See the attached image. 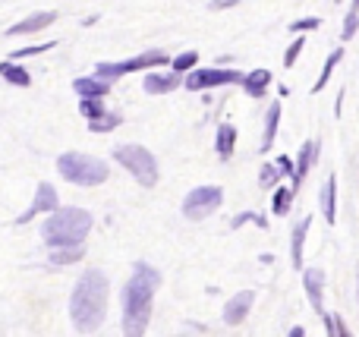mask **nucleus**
Here are the masks:
<instances>
[{"mask_svg": "<svg viewBox=\"0 0 359 337\" xmlns=\"http://www.w3.org/2000/svg\"><path fill=\"white\" fill-rule=\"evenodd\" d=\"M252 303H255V294L252 290H240L236 296H230V303L224 306V322L227 325H243L246 322V315H249V309H252Z\"/></svg>", "mask_w": 359, "mask_h": 337, "instance_id": "f8f14e48", "label": "nucleus"}, {"mask_svg": "<svg viewBox=\"0 0 359 337\" xmlns=\"http://www.w3.org/2000/svg\"><path fill=\"white\" fill-rule=\"evenodd\" d=\"M233 145H236V130L233 123H221L215 132V149H217V158L221 161H230V155H233Z\"/></svg>", "mask_w": 359, "mask_h": 337, "instance_id": "aec40b11", "label": "nucleus"}, {"mask_svg": "<svg viewBox=\"0 0 359 337\" xmlns=\"http://www.w3.org/2000/svg\"><path fill=\"white\" fill-rule=\"evenodd\" d=\"M158 287H161V271L145 262L133 265V277L123 284V337H145Z\"/></svg>", "mask_w": 359, "mask_h": 337, "instance_id": "f257e3e1", "label": "nucleus"}, {"mask_svg": "<svg viewBox=\"0 0 359 337\" xmlns=\"http://www.w3.org/2000/svg\"><path fill=\"white\" fill-rule=\"evenodd\" d=\"M274 167H278V174H290L293 177V161L287 155H280L278 161H274Z\"/></svg>", "mask_w": 359, "mask_h": 337, "instance_id": "f704fd0d", "label": "nucleus"}, {"mask_svg": "<svg viewBox=\"0 0 359 337\" xmlns=\"http://www.w3.org/2000/svg\"><path fill=\"white\" fill-rule=\"evenodd\" d=\"M303 290H306V296H309V306L325 315V271L303 268Z\"/></svg>", "mask_w": 359, "mask_h": 337, "instance_id": "9d476101", "label": "nucleus"}, {"mask_svg": "<svg viewBox=\"0 0 359 337\" xmlns=\"http://www.w3.org/2000/svg\"><path fill=\"white\" fill-rule=\"evenodd\" d=\"M236 4H240V0H211L208 10L211 13H215V10H230V6H236Z\"/></svg>", "mask_w": 359, "mask_h": 337, "instance_id": "c9c22d12", "label": "nucleus"}, {"mask_svg": "<svg viewBox=\"0 0 359 337\" xmlns=\"http://www.w3.org/2000/svg\"><path fill=\"white\" fill-rule=\"evenodd\" d=\"M318 158V142L316 139H309V142H303V149H299V158H297V164H293V195H297V189L303 186V180L309 177V167H312V161Z\"/></svg>", "mask_w": 359, "mask_h": 337, "instance_id": "ddd939ff", "label": "nucleus"}, {"mask_svg": "<svg viewBox=\"0 0 359 337\" xmlns=\"http://www.w3.org/2000/svg\"><path fill=\"white\" fill-rule=\"evenodd\" d=\"M92 231V214L86 208H57L48 214L41 224V240L50 249H63V246H82Z\"/></svg>", "mask_w": 359, "mask_h": 337, "instance_id": "7ed1b4c3", "label": "nucleus"}, {"mask_svg": "<svg viewBox=\"0 0 359 337\" xmlns=\"http://www.w3.org/2000/svg\"><path fill=\"white\" fill-rule=\"evenodd\" d=\"M50 48H57V41H41V44H32V48H19V50H13L10 60H13V63H19V60H25V57L44 54V50H50Z\"/></svg>", "mask_w": 359, "mask_h": 337, "instance_id": "cd10ccee", "label": "nucleus"}, {"mask_svg": "<svg viewBox=\"0 0 359 337\" xmlns=\"http://www.w3.org/2000/svg\"><path fill=\"white\" fill-rule=\"evenodd\" d=\"M82 259V246H63V249H50V265H76Z\"/></svg>", "mask_w": 359, "mask_h": 337, "instance_id": "b1692460", "label": "nucleus"}, {"mask_svg": "<svg viewBox=\"0 0 359 337\" xmlns=\"http://www.w3.org/2000/svg\"><path fill=\"white\" fill-rule=\"evenodd\" d=\"M318 205H322V214L328 224H337V177L331 174L325 180L322 193H318Z\"/></svg>", "mask_w": 359, "mask_h": 337, "instance_id": "dca6fc26", "label": "nucleus"}, {"mask_svg": "<svg viewBox=\"0 0 359 337\" xmlns=\"http://www.w3.org/2000/svg\"><path fill=\"white\" fill-rule=\"evenodd\" d=\"M177 85H183V76L177 73H149L142 79L145 95H170Z\"/></svg>", "mask_w": 359, "mask_h": 337, "instance_id": "2eb2a0df", "label": "nucleus"}, {"mask_svg": "<svg viewBox=\"0 0 359 337\" xmlns=\"http://www.w3.org/2000/svg\"><path fill=\"white\" fill-rule=\"evenodd\" d=\"M0 79H6L10 85H19V88H29L32 85V73L25 67H19V63H13V60L0 63Z\"/></svg>", "mask_w": 359, "mask_h": 337, "instance_id": "412c9836", "label": "nucleus"}, {"mask_svg": "<svg viewBox=\"0 0 359 337\" xmlns=\"http://www.w3.org/2000/svg\"><path fill=\"white\" fill-rule=\"evenodd\" d=\"M278 123H280V101H271L265 114V136H262V155L271 151L274 139H278Z\"/></svg>", "mask_w": 359, "mask_h": 337, "instance_id": "6ab92c4d", "label": "nucleus"}, {"mask_svg": "<svg viewBox=\"0 0 359 337\" xmlns=\"http://www.w3.org/2000/svg\"><path fill=\"white\" fill-rule=\"evenodd\" d=\"M271 69H252V73H243V88H246L249 98H265V92L271 88Z\"/></svg>", "mask_w": 359, "mask_h": 337, "instance_id": "f3484780", "label": "nucleus"}, {"mask_svg": "<svg viewBox=\"0 0 359 337\" xmlns=\"http://www.w3.org/2000/svg\"><path fill=\"white\" fill-rule=\"evenodd\" d=\"M290 202H293V189L290 186H278V193H274V214L284 218V214L290 212Z\"/></svg>", "mask_w": 359, "mask_h": 337, "instance_id": "a878e982", "label": "nucleus"}, {"mask_svg": "<svg viewBox=\"0 0 359 337\" xmlns=\"http://www.w3.org/2000/svg\"><path fill=\"white\" fill-rule=\"evenodd\" d=\"M111 155H114V161L123 164V167L130 170L133 180H139V186H145V189L158 186V177H161V170H158L155 155H151V151L145 149V145L123 142V145H117V149H114Z\"/></svg>", "mask_w": 359, "mask_h": 337, "instance_id": "39448f33", "label": "nucleus"}, {"mask_svg": "<svg viewBox=\"0 0 359 337\" xmlns=\"http://www.w3.org/2000/svg\"><path fill=\"white\" fill-rule=\"evenodd\" d=\"M290 337H306V328H290Z\"/></svg>", "mask_w": 359, "mask_h": 337, "instance_id": "e433bc0d", "label": "nucleus"}, {"mask_svg": "<svg viewBox=\"0 0 359 337\" xmlns=\"http://www.w3.org/2000/svg\"><path fill=\"white\" fill-rule=\"evenodd\" d=\"M224 205V189L221 186H198L183 199V218L205 221Z\"/></svg>", "mask_w": 359, "mask_h": 337, "instance_id": "0eeeda50", "label": "nucleus"}, {"mask_svg": "<svg viewBox=\"0 0 359 337\" xmlns=\"http://www.w3.org/2000/svg\"><path fill=\"white\" fill-rule=\"evenodd\" d=\"M278 180H280V174H278V167H274V164H265V167L259 170V186L262 189L278 186Z\"/></svg>", "mask_w": 359, "mask_h": 337, "instance_id": "c756f323", "label": "nucleus"}, {"mask_svg": "<svg viewBox=\"0 0 359 337\" xmlns=\"http://www.w3.org/2000/svg\"><path fill=\"white\" fill-rule=\"evenodd\" d=\"M303 48H306V38H303V35H297V41H293L290 48H287V54H284V67H287V69H290L293 63L299 60V54H303Z\"/></svg>", "mask_w": 359, "mask_h": 337, "instance_id": "7c9ffc66", "label": "nucleus"}, {"mask_svg": "<svg viewBox=\"0 0 359 337\" xmlns=\"http://www.w3.org/2000/svg\"><path fill=\"white\" fill-rule=\"evenodd\" d=\"M334 4H344V0H334Z\"/></svg>", "mask_w": 359, "mask_h": 337, "instance_id": "ea45409f", "label": "nucleus"}, {"mask_svg": "<svg viewBox=\"0 0 359 337\" xmlns=\"http://www.w3.org/2000/svg\"><path fill=\"white\" fill-rule=\"evenodd\" d=\"M107 107L101 104V98H79V114L86 120H95V117H101Z\"/></svg>", "mask_w": 359, "mask_h": 337, "instance_id": "bb28decb", "label": "nucleus"}, {"mask_svg": "<svg viewBox=\"0 0 359 337\" xmlns=\"http://www.w3.org/2000/svg\"><path fill=\"white\" fill-rule=\"evenodd\" d=\"M356 32H359V16L356 13H347V16H344V29H341V41H350Z\"/></svg>", "mask_w": 359, "mask_h": 337, "instance_id": "2f4dec72", "label": "nucleus"}, {"mask_svg": "<svg viewBox=\"0 0 359 337\" xmlns=\"http://www.w3.org/2000/svg\"><path fill=\"white\" fill-rule=\"evenodd\" d=\"M170 57L164 54V50H145V54H136L130 57V60H117V63H98L95 67V76H101V79H120V76L126 73H139V69H155V67H164Z\"/></svg>", "mask_w": 359, "mask_h": 337, "instance_id": "423d86ee", "label": "nucleus"}, {"mask_svg": "<svg viewBox=\"0 0 359 337\" xmlns=\"http://www.w3.org/2000/svg\"><path fill=\"white\" fill-rule=\"evenodd\" d=\"M309 227H312L309 214L293 227V240H290V265L293 268H303V246H306V233H309Z\"/></svg>", "mask_w": 359, "mask_h": 337, "instance_id": "a211bd4d", "label": "nucleus"}, {"mask_svg": "<svg viewBox=\"0 0 359 337\" xmlns=\"http://www.w3.org/2000/svg\"><path fill=\"white\" fill-rule=\"evenodd\" d=\"M316 29H322V19H318V16H306V19H297V22H290V29H287V32H293V35H303V32H316Z\"/></svg>", "mask_w": 359, "mask_h": 337, "instance_id": "c85d7f7f", "label": "nucleus"}, {"mask_svg": "<svg viewBox=\"0 0 359 337\" xmlns=\"http://www.w3.org/2000/svg\"><path fill=\"white\" fill-rule=\"evenodd\" d=\"M107 296H111V281L101 268H88L76 281L73 296H69V319L76 331L92 334L104 325L107 319Z\"/></svg>", "mask_w": 359, "mask_h": 337, "instance_id": "f03ea898", "label": "nucleus"}, {"mask_svg": "<svg viewBox=\"0 0 359 337\" xmlns=\"http://www.w3.org/2000/svg\"><path fill=\"white\" fill-rule=\"evenodd\" d=\"M246 221H255V224H259L262 231H268V221L262 218V214H252V212H243V214H236V218H233V227H243V224H246Z\"/></svg>", "mask_w": 359, "mask_h": 337, "instance_id": "473e14b6", "label": "nucleus"}, {"mask_svg": "<svg viewBox=\"0 0 359 337\" xmlns=\"http://www.w3.org/2000/svg\"><path fill=\"white\" fill-rule=\"evenodd\" d=\"M347 13H356V16H359V0H353V4H350V10Z\"/></svg>", "mask_w": 359, "mask_h": 337, "instance_id": "4c0bfd02", "label": "nucleus"}, {"mask_svg": "<svg viewBox=\"0 0 359 337\" xmlns=\"http://www.w3.org/2000/svg\"><path fill=\"white\" fill-rule=\"evenodd\" d=\"M57 170H60V177L69 180L73 186H101V183L111 177V167H107L101 158L82 155V151H63V155L57 158Z\"/></svg>", "mask_w": 359, "mask_h": 337, "instance_id": "20e7f679", "label": "nucleus"}, {"mask_svg": "<svg viewBox=\"0 0 359 337\" xmlns=\"http://www.w3.org/2000/svg\"><path fill=\"white\" fill-rule=\"evenodd\" d=\"M356 306H359V287H356Z\"/></svg>", "mask_w": 359, "mask_h": 337, "instance_id": "58836bf2", "label": "nucleus"}, {"mask_svg": "<svg viewBox=\"0 0 359 337\" xmlns=\"http://www.w3.org/2000/svg\"><path fill=\"white\" fill-rule=\"evenodd\" d=\"M114 82L111 79H101V76H79V79H73V92L79 95V98H104L107 92H111Z\"/></svg>", "mask_w": 359, "mask_h": 337, "instance_id": "4468645a", "label": "nucleus"}, {"mask_svg": "<svg viewBox=\"0 0 359 337\" xmlns=\"http://www.w3.org/2000/svg\"><path fill=\"white\" fill-rule=\"evenodd\" d=\"M341 57H344V48H337V50H331V54H328V60H325V67H322V76H318L316 85H312V95H318L331 82V73H334V67L341 63Z\"/></svg>", "mask_w": 359, "mask_h": 337, "instance_id": "4be33fe9", "label": "nucleus"}, {"mask_svg": "<svg viewBox=\"0 0 359 337\" xmlns=\"http://www.w3.org/2000/svg\"><path fill=\"white\" fill-rule=\"evenodd\" d=\"M57 22V13L54 10H41V13H32V16H25V19H19L16 25H10L6 29V35H35V32H41V29H48V25H54Z\"/></svg>", "mask_w": 359, "mask_h": 337, "instance_id": "9b49d317", "label": "nucleus"}, {"mask_svg": "<svg viewBox=\"0 0 359 337\" xmlns=\"http://www.w3.org/2000/svg\"><path fill=\"white\" fill-rule=\"evenodd\" d=\"M196 63H198V54H196V50H186V54H177L174 60H170V73H177V76L192 73V69H196Z\"/></svg>", "mask_w": 359, "mask_h": 337, "instance_id": "393cba45", "label": "nucleus"}, {"mask_svg": "<svg viewBox=\"0 0 359 337\" xmlns=\"http://www.w3.org/2000/svg\"><path fill=\"white\" fill-rule=\"evenodd\" d=\"M120 123H123V117H120L117 111H104L101 117L88 120V130H92V132H111V130H117Z\"/></svg>", "mask_w": 359, "mask_h": 337, "instance_id": "5701e85b", "label": "nucleus"}, {"mask_svg": "<svg viewBox=\"0 0 359 337\" xmlns=\"http://www.w3.org/2000/svg\"><path fill=\"white\" fill-rule=\"evenodd\" d=\"M57 208H60V195H57V189L50 186V183H38L35 199H32V205L16 218V224H29L35 214H44V212L50 214V212H57Z\"/></svg>", "mask_w": 359, "mask_h": 337, "instance_id": "1a4fd4ad", "label": "nucleus"}, {"mask_svg": "<svg viewBox=\"0 0 359 337\" xmlns=\"http://www.w3.org/2000/svg\"><path fill=\"white\" fill-rule=\"evenodd\" d=\"M189 92H205V88H221V85H243L240 69H224V67H208V69H192L183 79Z\"/></svg>", "mask_w": 359, "mask_h": 337, "instance_id": "6e6552de", "label": "nucleus"}, {"mask_svg": "<svg viewBox=\"0 0 359 337\" xmlns=\"http://www.w3.org/2000/svg\"><path fill=\"white\" fill-rule=\"evenodd\" d=\"M331 337H353L344 322V315H331Z\"/></svg>", "mask_w": 359, "mask_h": 337, "instance_id": "72a5a7b5", "label": "nucleus"}]
</instances>
